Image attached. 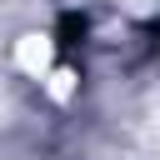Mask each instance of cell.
Listing matches in <instances>:
<instances>
[{
    "label": "cell",
    "instance_id": "1",
    "mask_svg": "<svg viewBox=\"0 0 160 160\" xmlns=\"http://www.w3.org/2000/svg\"><path fill=\"white\" fill-rule=\"evenodd\" d=\"M50 60H55V50H50L45 35H20V40H15V65H20L25 75H45Z\"/></svg>",
    "mask_w": 160,
    "mask_h": 160
},
{
    "label": "cell",
    "instance_id": "2",
    "mask_svg": "<svg viewBox=\"0 0 160 160\" xmlns=\"http://www.w3.org/2000/svg\"><path fill=\"white\" fill-rule=\"evenodd\" d=\"M70 80H75L70 70H55V75H50V95H55V100H70Z\"/></svg>",
    "mask_w": 160,
    "mask_h": 160
}]
</instances>
